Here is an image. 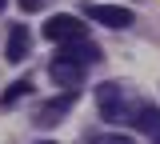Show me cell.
<instances>
[{"instance_id":"cell-8","label":"cell","mask_w":160,"mask_h":144,"mask_svg":"<svg viewBox=\"0 0 160 144\" xmlns=\"http://www.w3.org/2000/svg\"><path fill=\"white\" fill-rule=\"evenodd\" d=\"M56 56H64V60H72V64L84 68V64H96V60H100V48H96L92 40H76V44H64Z\"/></svg>"},{"instance_id":"cell-2","label":"cell","mask_w":160,"mask_h":144,"mask_svg":"<svg viewBox=\"0 0 160 144\" xmlns=\"http://www.w3.org/2000/svg\"><path fill=\"white\" fill-rule=\"evenodd\" d=\"M96 108H100V116L104 120H124L128 116V96H124V88L120 84H100L96 88Z\"/></svg>"},{"instance_id":"cell-4","label":"cell","mask_w":160,"mask_h":144,"mask_svg":"<svg viewBox=\"0 0 160 144\" xmlns=\"http://www.w3.org/2000/svg\"><path fill=\"white\" fill-rule=\"evenodd\" d=\"M84 16H92L104 28H128L132 24V12L120 8V4H84Z\"/></svg>"},{"instance_id":"cell-11","label":"cell","mask_w":160,"mask_h":144,"mask_svg":"<svg viewBox=\"0 0 160 144\" xmlns=\"http://www.w3.org/2000/svg\"><path fill=\"white\" fill-rule=\"evenodd\" d=\"M20 8H24V12H40V8H44V0H20Z\"/></svg>"},{"instance_id":"cell-6","label":"cell","mask_w":160,"mask_h":144,"mask_svg":"<svg viewBox=\"0 0 160 144\" xmlns=\"http://www.w3.org/2000/svg\"><path fill=\"white\" fill-rule=\"evenodd\" d=\"M48 76H52L56 84H64V92H76V84L84 80V68L72 64V60H64V56H56V60L48 64Z\"/></svg>"},{"instance_id":"cell-3","label":"cell","mask_w":160,"mask_h":144,"mask_svg":"<svg viewBox=\"0 0 160 144\" xmlns=\"http://www.w3.org/2000/svg\"><path fill=\"white\" fill-rule=\"evenodd\" d=\"M72 108H76V92H60V96H52V100H44V108L36 112V124L40 128H52V124H60Z\"/></svg>"},{"instance_id":"cell-10","label":"cell","mask_w":160,"mask_h":144,"mask_svg":"<svg viewBox=\"0 0 160 144\" xmlns=\"http://www.w3.org/2000/svg\"><path fill=\"white\" fill-rule=\"evenodd\" d=\"M84 144H136V140L124 136V132H104V136H88Z\"/></svg>"},{"instance_id":"cell-7","label":"cell","mask_w":160,"mask_h":144,"mask_svg":"<svg viewBox=\"0 0 160 144\" xmlns=\"http://www.w3.org/2000/svg\"><path fill=\"white\" fill-rule=\"evenodd\" d=\"M128 120H132V124L140 128V132H148V136H152V140L160 144V112L152 108V104H136V108L128 112Z\"/></svg>"},{"instance_id":"cell-5","label":"cell","mask_w":160,"mask_h":144,"mask_svg":"<svg viewBox=\"0 0 160 144\" xmlns=\"http://www.w3.org/2000/svg\"><path fill=\"white\" fill-rule=\"evenodd\" d=\"M28 52H32V32L24 24H12L8 28V40H4V56L12 64H20V60H28Z\"/></svg>"},{"instance_id":"cell-13","label":"cell","mask_w":160,"mask_h":144,"mask_svg":"<svg viewBox=\"0 0 160 144\" xmlns=\"http://www.w3.org/2000/svg\"><path fill=\"white\" fill-rule=\"evenodd\" d=\"M40 144H52V140H40Z\"/></svg>"},{"instance_id":"cell-9","label":"cell","mask_w":160,"mask_h":144,"mask_svg":"<svg viewBox=\"0 0 160 144\" xmlns=\"http://www.w3.org/2000/svg\"><path fill=\"white\" fill-rule=\"evenodd\" d=\"M28 92H32V80H16V84H8V88H4L0 104H4V108H12V104H16V100H24Z\"/></svg>"},{"instance_id":"cell-1","label":"cell","mask_w":160,"mask_h":144,"mask_svg":"<svg viewBox=\"0 0 160 144\" xmlns=\"http://www.w3.org/2000/svg\"><path fill=\"white\" fill-rule=\"evenodd\" d=\"M44 36L52 44H76V40H88V28H84V20L80 16H48L44 20Z\"/></svg>"},{"instance_id":"cell-12","label":"cell","mask_w":160,"mask_h":144,"mask_svg":"<svg viewBox=\"0 0 160 144\" xmlns=\"http://www.w3.org/2000/svg\"><path fill=\"white\" fill-rule=\"evenodd\" d=\"M4 8H8V0H0V12H4Z\"/></svg>"}]
</instances>
